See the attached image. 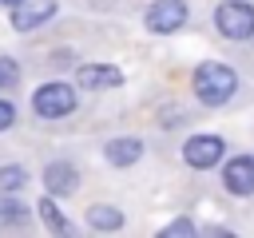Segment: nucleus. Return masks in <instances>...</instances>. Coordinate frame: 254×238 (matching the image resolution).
I'll list each match as a JSON object with an SVG mask.
<instances>
[{
	"instance_id": "5",
	"label": "nucleus",
	"mask_w": 254,
	"mask_h": 238,
	"mask_svg": "<svg viewBox=\"0 0 254 238\" xmlns=\"http://www.w3.org/2000/svg\"><path fill=\"white\" fill-rule=\"evenodd\" d=\"M187 24V4L183 0H155L151 8H147V28L155 32V36H171V32H179Z\"/></svg>"
},
{
	"instance_id": "13",
	"label": "nucleus",
	"mask_w": 254,
	"mask_h": 238,
	"mask_svg": "<svg viewBox=\"0 0 254 238\" xmlns=\"http://www.w3.org/2000/svg\"><path fill=\"white\" fill-rule=\"evenodd\" d=\"M24 214H28V210H24V202H20V198H0V226H4V230L20 226V222H24Z\"/></svg>"
},
{
	"instance_id": "2",
	"label": "nucleus",
	"mask_w": 254,
	"mask_h": 238,
	"mask_svg": "<svg viewBox=\"0 0 254 238\" xmlns=\"http://www.w3.org/2000/svg\"><path fill=\"white\" fill-rule=\"evenodd\" d=\"M214 24L226 40H250L254 36V8L246 0H226V4H218Z\"/></svg>"
},
{
	"instance_id": "9",
	"label": "nucleus",
	"mask_w": 254,
	"mask_h": 238,
	"mask_svg": "<svg viewBox=\"0 0 254 238\" xmlns=\"http://www.w3.org/2000/svg\"><path fill=\"white\" fill-rule=\"evenodd\" d=\"M103 155H107V163H111V167H131V163H139V159H143V139H131V135L111 139V143L103 147Z\"/></svg>"
},
{
	"instance_id": "14",
	"label": "nucleus",
	"mask_w": 254,
	"mask_h": 238,
	"mask_svg": "<svg viewBox=\"0 0 254 238\" xmlns=\"http://www.w3.org/2000/svg\"><path fill=\"white\" fill-rule=\"evenodd\" d=\"M24 182H28L24 167H0V190H20Z\"/></svg>"
},
{
	"instance_id": "16",
	"label": "nucleus",
	"mask_w": 254,
	"mask_h": 238,
	"mask_svg": "<svg viewBox=\"0 0 254 238\" xmlns=\"http://www.w3.org/2000/svg\"><path fill=\"white\" fill-rule=\"evenodd\" d=\"M0 79H4V87H12V83L20 79V67H16L12 60H0Z\"/></svg>"
},
{
	"instance_id": "11",
	"label": "nucleus",
	"mask_w": 254,
	"mask_h": 238,
	"mask_svg": "<svg viewBox=\"0 0 254 238\" xmlns=\"http://www.w3.org/2000/svg\"><path fill=\"white\" fill-rule=\"evenodd\" d=\"M87 226L91 230H119L123 226V214L115 206H91L87 210Z\"/></svg>"
},
{
	"instance_id": "18",
	"label": "nucleus",
	"mask_w": 254,
	"mask_h": 238,
	"mask_svg": "<svg viewBox=\"0 0 254 238\" xmlns=\"http://www.w3.org/2000/svg\"><path fill=\"white\" fill-rule=\"evenodd\" d=\"M0 4H8V8H12V4H20V0H0Z\"/></svg>"
},
{
	"instance_id": "12",
	"label": "nucleus",
	"mask_w": 254,
	"mask_h": 238,
	"mask_svg": "<svg viewBox=\"0 0 254 238\" xmlns=\"http://www.w3.org/2000/svg\"><path fill=\"white\" fill-rule=\"evenodd\" d=\"M40 218H44V226L52 230V234H67L71 230V222L60 214V206L52 202V194H44V202H40Z\"/></svg>"
},
{
	"instance_id": "3",
	"label": "nucleus",
	"mask_w": 254,
	"mask_h": 238,
	"mask_svg": "<svg viewBox=\"0 0 254 238\" xmlns=\"http://www.w3.org/2000/svg\"><path fill=\"white\" fill-rule=\"evenodd\" d=\"M32 107L40 119H60V115L75 111V87L71 83H44L32 95Z\"/></svg>"
},
{
	"instance_id": "7",
	"label": "nucleus",
	"mask_w": 254,
	"mask_h": 238,
	"mask_svg": "<svg viewBox=\"0 0 254 238\" xmlns=\"http://www.w3.org/2000/svg\"><path fill=\"white\" fill-rule=\"evenodd\" d=\"M222 182L230 194H254V159L250 155H238L222 167Z\"/></svg>"
},
{
	"instance_id": "19",
	"label": "nucleus",
	"mask_w": 254,
	"mask_h": 238,
	"mask_svg": "<svg viewBox=\"0 0 254 238\" xmlns=\"http://www.w3.org/2000/svg\"><path fill=\"white\" fill-rule=\"evenodd\" d=\"M0 87H4V79H0Z\"/></svg>"
},
{
	"instance_id": "4",
	"label": "nucleus",
	"mask_w": 254,
	"mask_h": 238,
	"mask_svg": "<svg viewBox=\"0 0 254 238\" xmlns=\"http://www.w3.org/2000/svg\"><path fill=\"white\" fill-rule=\"evenodd\" d=\"M222 151H226V143L218 135H190L183 143V163L194 167V171H210V167L222 163Z\"/></svg>"
},
{
	"instance_id": "1",
	"label": "nucleus",
	"mask_w": 254,
	"mask_h": 238,
	"mask_svg": "<svg viewBox=\"0 0 254 238\" xmlns=\"http://www.w3.org/2000/svg\"><path fill=\"white\" fill-rule=\"evenodd\" d=\"M234 87H238V75H234L226 63L206 60V63H198V67H194V95H198L206 107L226 103V99L234 95Z\"/></svg>"
},
{
	"instance_id": "8",
	"label": "nucleus",
	"mask_w": 254,
	"mask_h": 238,
	"mask_svg": "<svg viewBox=\"0 0 254 238\" xmlns=\"http://www.w3.org/2000/svg\"><path fill=\"white\" fill-rule=\"evenodd\" d=\"M79 87H91V91H103V87H123V71L111 67V63H83L75 71Z\"/></svg>"
},
{
	"instance_id": "10",
	"label": "nucleus",
	"mask_w": 254,
	"mask_h": 238,
	"mask_svg": "<svg viewBox=\"0 0 254 238\" xmlns=\"http://www.w3.org/2000/svg\"><path fill=\"white\" fill-rule=\"evenodd\" d=\"M75 182H79V175H75L71 163H48V167H44V186H48V194H71Z\"/></svg>"
},
{
	"instance_id": "15",
	"label": "nucleus",
	"mask_w": 254,
	"mask_h": 238,
	"mask_svg": "<svg viewBox=\"0 0 254 238\" xmlns=\"http://www.w3.org/2000/svg\"><path fill=\"white\" fill-rule=\"evenodd\" d=\"M187 234H198V226L190 218H175L171 226H163V238H187Z\"/></svg>"
},
{
	"instance_id": "6",
	"label": "nucleus",
	"mask_w": 254,
	"mask_h": 238,
	"mask_svg": "<svg viewBox=\"0 0 254 238\" xmlns=\"http://www.w3.org/2000/svg\"><path fill=\"white\" fill-rule=\"evenodd\" d=\"M56 16V0H20L12 4V28L16 32H32L40 24H48Z\"/></svg>"
},
{
	"instance_id": "17",
	"label": "nucleus",
	"mask_w": 254,
	"mask_h": 238,
	"mask_svg": "<svg viewBox=\"0 0 254 238\" xmlns=\"http://www.w3.org/2000/svg\"><path fill=\"white\" fill-rule=\"evenodd\" d=\"M12 123H16V107H12V103H4V99H0V131H8V127H12Z\"/></svg>"
}]
</instances>
